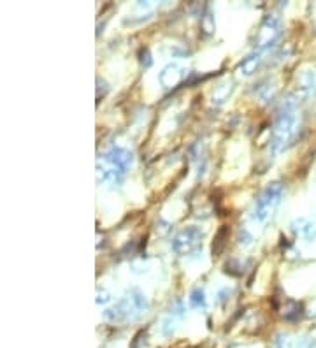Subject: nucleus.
<instances>
[{
  "label": "nucleus",
  "mask_w": 316,
  "mask_h": 348,
  "mask_svg": "<svg viewBox=\"0 0 316 348\" xmlns=\"http://www.w3.org/2000/svg\"><path fill=\"white\" fill-rule=\"evenodd\" d=\"M295 232L299 234V236L302 237H308V239H311L313 236H315V229H313V223H309L308 220H299V222H295Z\"/></svg>",
  "instance_id": "nucleus-4"
},
{
  "label": "nucleus",
  "mask_w": 316,
  "mask_h": 348,
  "mask_svg": "<svg viewBox=\"0 0 316 348\" xmlns=\"http://www.w3.org/2000/svg\"><path fill=\"white\" fill-rule=\"evenodd\" d=\"M279 195H281V185H279V183H274V185L269 186L264 192V195L257 200V216L264 218V216L271 211V207L278 202Z\"/></svg>",
  "instance_id": "nucleus-2"
},
{
  "label": "nucleus",
  "mask_w": 316,
  "mask_h": 348,
  "mask_svg": "<svg viewBox=\"0 0 316 348\" xmlns=\"http://www.w3.org/2000/svg\"><path fill=\"white\" fill-rule=\"evenodd\" d=\"M258 65V56H248V58L244 60V62L241 63V71L244 72V74H251L255 69H257Z\"/></svg>",
  "instance_id": "nucleus-5"
},
{
  "label": "nucleus",
  "mask_w": 316,
  "mask_h": 348,
  "mask_svg": "<svg viewBox=\"0 0 316 348\" xmlns=\"http://www.w3.org/2000/svg\"><path fill=\"white\" fill-rule=\"evenodd\" d=\"M278 35H279V26H278V23L272 21V19H267V21L264 23V26L260 28V32H258V39L264 42V46L271 44Z\"/></svg>",
  "instance_id": "nucleus-3"
},
{
  "label": "nucleus",
  "mask_w": 316,
  "mask_h": 348,
  "mask_svg": "<svg viewBox=\"0 0 316 348\" xmlns=\"http://www.w3.org/2000/svg\"><path fill=\"white\" fill-rule=\"evenodd\" d=\"M201 232L199 230H194V229H188V230H183L178 237L174 239V248L176 252L183 253H194L201 248Z\"/></svg>",
  "instance_id": "nucleus-1"
}]
</instances>
